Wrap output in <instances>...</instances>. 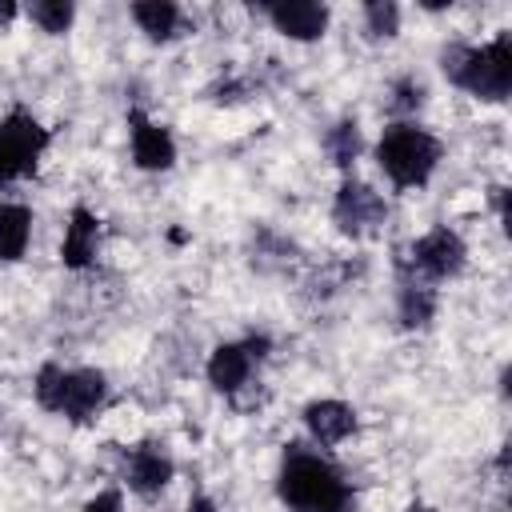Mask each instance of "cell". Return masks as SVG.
<instances>
[{"label":"cell","mask_w":512,"mask_h":512,"mask_svg":"<svg viewBox=\"0 0 512 512\" xmlns=\"http://www.w3.org/2000/svg\"><path fill=\"white\" fill-rule=\"evenodd\" d=\"M324 152H328V160H332L336 168L348 172V168L360 160V152H364L360 124H356V120H336V124L324 132Z\"/></svg>","instance_id":"obj_17"},{"label":"cell","mask_w":512,"mask_h":512,"mask_svg":"<svg viewBox=\"0 0 512 512\" xmlns=\"http://www.w3.org/2000/svg\"><path fill=\"white\" fill-rule=\"evenodd\" d=\"M16 16H20V8H16V0H0V28H4V24H12Z\"/></svg>","instance_id":"obj_22"},{"label":"cell","mask_w":512,"mask_h":512,"mask_svg":"<svg viewBox=\"0 0 512 512\" xmlns=\"http://www.w3.org/2000/svg\"><path fill=\"white\" fill-rule=\"evenodd\" d=\"M440 156H444V144L412 120H392L376 140V164L388 176V184L400 192L424 188L432 180Z\"/></svg>","instance_id":"obj_3"},{"label":"cell","mask_w":512,"mask_h":512,"mask_svg":"<svg viewBox=\"0 0 512 512\" xmlns=\"http://www.w3.org/2000/svg\"><path fill=\"white\" fill-rule=\"evenodd\" d=\"M304 428H308V436L316 444L332 448V444H340V440H348L356 432V408L344 404V400H332V396L328 400H312V404H304Z\"/></svg>","instance_id":"obj_13"},{"label":"cell","mask_w":512,"mask_h":512,"mask_svg":"<svg viewBox=\"0 0 512 512\" xmlns=\"http://www.w3.org/2000/svg\"><path fill=\"white\" fill-rule=\"evenodd\" d=\"M128 12H132V20H136V28H140L148 40H156V44L172 40V36L180 32V20H184L180 4H172V0H136Z\"/></svg>","instance_id":"obj_15"},{"label":"cell","mask_w":512,"mask_h":512,"mask_svg":"<svg viewBox=\"0 0 512 512\" xmlns=\"http://www.w3.org/2000/svg\"><path fill=\"white\" fill-rule=\"evenodd\" d=\"M404 512H436V508H428V504H420V500H416V504H408Z\"/></svg>","instance_id":"obj_24"},{"label":"cell","mask_w":512,"mask_h":512,"mask_svg":"<svg viewBox=\"0 0 512 512\" xmlns=\"http://www.w3.org/2000/svg\"><path fill=\"white\" fill-rule=\"evenodd\" d=\"M396 316H400L404 328H428L432 316H436V288L400 276V288H396Z\"/></svg>","instance_id":"obj_16"},{"label":"cell","mask_w":512,"mask_h":512,"mask_svg":"<svg viewBox=\"0 0 512 512\" xmlns=\"http://www.w3.org/2000/svg\"><path fill=\"white\" fill-rule=\"evenodd\" d=\"M176 476V460L160 440H140L136 448L124 452V484L136 496H156L172 484Z\"/></svg>","instance_id":"obj_9"},{"label":"cell","mask_w":512,"mask_h":512,"mask_svg":"<svg viewBox=\"0 0 512 512\" xmlns=\"http://www.w3.org/2000/svg\"><path fill=\"white\" fill-rule=\"evenodd\" d=\"M440 72L448 84L464 88L472 100L504 104L512 92V32H500L488 44H444Z\"/></svg>","instance_id":"obj_2"},{"label":"cell","mask_w":512,"mask_h":512,"mask_svg":"<svg viewBox=\"0 0 512 512\" xmlns=\"http://www.w3.org/2000/svg\"><path fill=\"white\" fill-rule=\"evenodd\" d=\"M188 512H216V504H212V496H192Z\"/></svg>","instance_id":"obj_23"},{"label":"cell","mask_w":512,"mask_h":512,"mask_svg":"<svg viewBox=\"0 0 512 512\" xmlns=\"http://www.w3.org/2000/svg\"><path fill=\"white\" fill-rule=\"evenodd\" d=\"M80 512H124V496H120L116 488H104V492H96Z\"/></svg>","instance_id":"obj_21"},{"label":"cell","mask_w":512,"mask_h":512,"mask_svg":"<svg viewBox=\"0 0 512 512\" xmlns=\"http://www.w3.org/2000/svg\"><path fill=\"white\" fill-rule=\"evenodd\" d=\"M468 260V244L460 240L456 228L436 224L424 236H416L400 256H396V272L404 280H420V284H440L464 272Z\"/></svg>","instance_id":"obj_5"},{"label":"cell","mask_w":512,"mask_h":512,"mask_svg":"<svg viewBox=\"0 0 512 512\" xmlns=\"http://www.w3.org/2000/svg\"><path fill=\"white\" fill-rule=\"evenodd\" d=\"M36 404L72 420V424H84L88 416H96L108 400V380L100 368H64V364H40L36 372Z\"/></svg>","instance_id":"obj_4"},{"label":"cell","mask_w":512,"mask_h":512,"mask_svg":"<svg viewBox=\"0 0 512 512\" xmlns=\"http://www.w3.org/2000/svg\"><path fill=\"white\" fill-rule=\"evenodd\" d=\"M28 20L48 36H64L72 28V20H76V4L72 0H32L28 4Z\"/></svg>","instance_id":"obj_18"},{"label":"cell","mask_w":512,"mask_h":512,"mask_svg":"<svg viewBox=\"0 0 512 512\" xmlns=\"http://www.w3.org/2000/svg\"><path fill=\"white\" fill-rule=\"evenodd\" d=\"M48 140V128L32 112H8L0 120V188L32 176L40 156L48 152Z\"/></svg>","instance_id":"obj_6"},{"label":"cell","mask_w":512,"mask_h":512,"mask_svg":"<svg viewBox=\"0 0 512 512\" xmlns=\"http://www.w3.org/2000/svg\"><path fill=\"white\" fill-rule=\"evenodd\" d=\"M388 220V200L364 184V180H344L336 188V200H332V224L352 236V240H364V236H376Z\"/></svg>","instance_id":"obj_7"},{"label":"cell","mask_w":512,"mask_h":512,"mask_svg":"<svg viewBox=\"0 0 512 512\" xmlns=\"http://www.w3.org/2000/svg\"><path fill=\"white\" fill-rule=\"evenodd\" d=\"M128 148H132V164L144 172H168L176 164V140L164 124H156L152 116H144L140 108L128 112Z\"/></svg>","instance_id":"obj_10"},{"label":"cell","mask_w":512,"mask_h":512,"mask_svg":"<svg viewBox=\"0 0 512 512\" xmlns=\"http://www.w3.org/2000/svg\"><path fill=\"white\" fill-rule=\"evenodd\" d=\"M96 248H100V216L84 204H76L68 212V224H64V240H60V264L80 272L96 260Z\"/></svg>","instance_id":"obj_12"},{"label":"cell","mask_w":512,"mask_h":512,"mask_svg":"<svg viewBox=\"0 0 512 512\" xmlns=\"http://www.w3.org/2000/svg\"><path fill=\"white\" fill-rule=\"evenodd\" d=\"M424 80L420 76H396L392 84H388V112L396 116V120H404V116H412L420 104H424Z\"/></svg>","instance_id":"obj_19"},{"label":"cell","mask_w":512,"mask_h":512,"mask_svg":"<svg viewBox=\"0 0 512 512\" xmlns=\"http://www.w3.org/2000/svg\"><path fill=\"white\" fill-rule=\"evenodd\" d=\"M32 240V208L20 200H0V264H16Z\"/></svg>","instance_id":"obj_14"},{"label":"cell","mask_w":512,"mask_h":512,"mask_svg":"<svg viewBox=\"0 0 512 512\" xmlns=\"http://www.w3.org/2000/svg\"><path fill=\"white\" fill-rule=\"evenodd\" d=\"M260 12L268 16V24L280 36L300 40V44L320 40L324 28H328V20H332V12L324 4H316V0H280V4H264Z\"/></svg>","instance_id":"obj_11"},{"label":"cell","mask_w":512,"mask_h":512,"mask_svg":"<svg viewBox=\"0 0 512 512\" xmlns=\"http://www.w3.org/2000/svg\"><path fill=\"white\" fill-rule=\"evenodd\" d=\"M364 28L372 40H392L400 32V4L392 0H368L364 4Z\"/></svg>","instance_id":"obj_20"},{"label":"cell","mask_w":512,"mask_h":512,"mask_svg":"<svg viewBox=\"0 0 512 512\" xmlns=\"http://www.w3.org/2000/svg\"><path fill=\"white\" fill-rule=\"evenodd\" d=\"M276 492L288 512H352L356 496L344 472L316 448L288 444L276 476Z\"/></svg>","instance_id":"obj_1"},{"label":"cell","mask_w":512,"mask_h":512,"mask_svg":"<svg viewBox=\"0 0 512 512\" xmlns=\"http://www.w3.org/2000/svg\"><path fill=\"white\" fill-rule=\"evenodd\" d=\"M268 348H272V340L264 336V332H256V336H244V340H224V344H216L212 348V356H208V384L216 388V392H224V396H236L244 384H248V376H252V368L268 356Z\"/></svg>","instance_id":"obj_8"}]
</instances>
